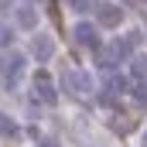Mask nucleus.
Listing matches in <instances>:
<instances>
[{
  "mask_svg": "<svg viewBox=\"0 0 147 147\" xmlns=\"http://www.w3.org/2000/svg\"><path fill=\"white\" fill-rule=\"evenodd\" d=\"M34 92H38V99H41V103H48V106L58 99L55 82H51V75H48V72H38V75H34Z\"/></svg>",
  "mask_w": 147,
  "mask_h": 147,
  "instance_id": "nucleus-2",
  "label": "nucleus"
},
{
  "mask_svg": "<svg viewBox=\"0 0 147 147\" xmlns=\"http://www.w3.org/2000/svg\"><path fill=\"white\" fill-rule=\"evenodd\" d=\"M130 51H134V48L127 45V38H116V41H110L106 48H96V62H99L103 69H113V65H120Z\"/></svg>",
  "mask_w": 147,
  "mask_h": 147,
  "instance_id": "nucleus-1",
  "label": "nucleus"
},
{
  "mask_svg": "<svg viewBox=\"0 0 147 147\" xmlns=\"http://www.w3.org/2000/svg\"><path fill=\"white\" fill-rule=\"evenodd\" d=\"M75 10H89V7H96V0H72Z\"/></svg>",
  "mask_w": 147,
  "mask_h": 147,
  "instance_id": "nucleus-12",
  "label": "nucleus"
},
{
  "mask_svg": "<svg viewBox=\"0 0 147 147\" xmlns=\"http://www.w3.org/2000/svg\"><path fill=\"white\" fill-rule=\"evenodd\" d=\"M123 92H127V79H123V75H110L106 86H103V103H113V99L123 96Z\"/></svg>",
  "mask_w": 147,
  "mask_h": 147,
  "instance_id": "nucleus-6",
  "label": "nucleus"
},
{
  "mask_svg": "<svg viewBox=\"0 0 147 147\" xmlns=\"http://www.w3.org/2000/svg\"><path fill=\"white\" fill-rule=\"evenodd\" d=\"M144 147H147V144H144Z\"/></svg>",
  "mask_w": 147,
  "mask_h": 147,
  "instance_id": "nucleus-16",
  "label": "nucleus"
},
{
  "mask_svg": "<svg viewBox=\"0 0 147 147\" xmlns=\"http://www.w3.org/2000/svg\"><path fill=\"white\" fill-rule=\"evenodd\" d=\"M21 75H24V55H10L7 58V65H3V86H17L21 82Z\"/></svg>",
  "mask_w": 147,
  "mask_h": 147,
  "instance_id": "nucleus-3",
  "label": "nucleus"
},
{
  "mask_svg": "<svg viewBox=\"0 0 147 147\" xmlns=\"http://www.w3.org/2000/svg\"><path fill=\"white\" fill-rule=\"evenodd\" d=\"M110 127L116 130V134H130V130H134V116H130V113H116V116L110 120Z\"/></svg>",
  "mask_w": 147,
  "mask_h": 147,
  "instance_id": "nucleus-8",
  "label": "nucleus"
},
{
  "mask_svg": "<svg viewBox=\"0 0 147 147\" xmlns=\"http://www.w3.org/2000/svg\"><path fill=\"white\" fill-rule=\"evenodd\" d=\"M34 58L38 62H48V58H51V41H48L45 34L34 38Z\"/></svg>",
  "mask_w": 147,
  "mask_h": 147,
  "instance_id": "nucleus-9",
  "label": "nucleus"
},
{
  "mask_svg": "<svg viewBox=\"0 0 147 147\" xmlns=\"http://www.w3.org/2000/svg\"><path fill=\"white\" fill-rule=\"evenodd\" d=\"M41 147H55V144H51V140H45V144H41Z\"/></svg>",
  "mask_w": 147,
  "mask_h": 147,
  "instance_id": "nucleus-14",
  "label": "nucleus"
},
{
  "mask_svg": "<svg viewBox=\"0 0 147 147\" xmlns=\"http://www.w3.org/2000/svg\"><path fill=\"white\" fill-rule=\"evenodd\" d=\"M17 17H21V24H24V28H34V24H38V14H34V10H28V7H24Z\"/></svg>",
  "mask_w": 147,
  "mask_h": 147,
  "instance_id": "nucleus-11",
  "label": "nucleus"
},
{
  "mask_svg": "<svg viewBox=\"0 0 147 147\" xmlns=\"http://www.w3.org/2000/svg\"><path fill=\"white\" fill-rule=\"evenodd\" d=\"M140 10H147V3H144V7H140Z\"/></svg>",
  "mask_w": 147,
  "mask_h": 147,
  "instance_id": "nucleus-15",
  "label": "nucleus"
},
{
  "mask_svg": "<svg viewBox=\"0 0 147 147\" xmlns=\"http://www.w3.org/2000/svg\"><path fill=\"white\" fill-rule=\"evenodd\" d=\"M75 45L79 48H89V51H96L99 48V34H96V28L92 24H75Z\"/></svg>",
  "mask_w": 147,
  "mask_h": 147,
  "instance_id": "nucleus-4",
  "label": "nucleus"
},
{
  "mask_svg": "<svg viewBox=\"0 0 147 147\" xmlns=\"http://www.w3.org/2000/svg\"><path fill=\"white\" fill-rule=\"evenodd\" d=\"M7 41H10V31H7V28L0 24V45H7Z\"/></svg>",
  "mask_w": 147,
  "mask_h": 147,
  "instance_id": "nucleus-13",
  "label": "nucleus"
},
{
  "mask_svg": "<svg viewBox=\"0 0 147 147\" xmlns=\"http://www.w3.org/2000/svg\"><path fill=\"white\" fill-rule=\"evenodd\" d=\"M62 86H65L69 92L79 96V92H86V89H89V75H82V72H65V75H62Z\"/></svg>",
  "mask_w": 147,
  "mask_h": 147,
  "instance_id": "nucleus-7",
  "label": "nucleus"
},
{
  "mask_svg": "<svg viewBox=\"0 0 147 147\" xmlns=\"http://www.w3.org/2000/svg\"><path fill=\"white\" fill-rule=\"evenodd\" d=\"M0 134H3V137H17L21 130H17V123H14L10 116H3V113H0Z\"/></svg>",
  "mask_w": 147,
  "mask_h": 147,
  "instance_id": "nucleus-10",
  "label": "nucleus"
},
{
  "mask_svg": "<svg viewBox=\"0 0 147 147\" xmlns=\"http://www.w3.org/2000/svg\"><path fill=\"white\" fill-rule=\"evenodd\" d=\"M96 17H99L103 28H116V24L123 21V10H120L116 3H99V7H96Z\"/></svg>",
  "mask_w": 147,
  "mask_h": 147,
  "instance_id": "nucleus-5",
  "label": "nucleus"
}]
</instances>
